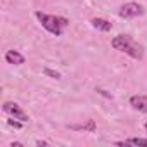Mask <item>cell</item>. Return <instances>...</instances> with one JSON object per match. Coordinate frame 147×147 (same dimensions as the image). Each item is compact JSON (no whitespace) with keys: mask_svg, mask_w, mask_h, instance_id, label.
<instances>
[{"mask_svg":"<svg viewBox=\"0 0 147 147\" xmlns=\"http://www.w3.org/2000/svg\"><path fill=\"white\" fill-rule=\"evenodd\" d=\"M111 45H113V49H116V50H119V52L130 55L131 59L140 61V59L144 57V49H142L130 35H118V36H114L113 42H111Z\"/></svg>","mask_w":147,"mask_h":147,"instance_id":"obj_1","label":"cell"},{"mask_svg":"<svg viewBox=\"0 0 147 147\" xmlns=\"http://www.w3.org/2000/svg\"><path fill=\"white\" fill-rule=\"evenodd\" d=\"M35 16H36V19L40 21V24H42L49 33H52V35H55V36H61L62 31L69 26V21H67L66 18H62V16L45 14V12H40V11H36Z\"/></svg>","mask_w":147,"mask_h":147,"instance_id":"obj_2","label":"cell"},{"mask_svg":"<svg viewBox=\"0 0 147 147\" xmlns=\"http://www.w3.org/2000/svg\"><path fill=\"white\" fill-rule=\"evenodd\" d=\"M119 18H125V19H131V18H138L144 14V7L137 2H128L125 5H121L119 9Z\"/></svg>","mask_w":147,"mask_h":147,"instance_id":"obj_3","label":"cell"},{"mask_svg":"<svg viewBox=\"0 0 147 147\" xmlns=\"http://www.w3.org/2000/svg\"><path fill=\"white\" fill-rule=\"evenodd\" d=\"M2 109H4V113L5 114H9L11 118H14V119H19V121H23V123H26L30 118H28V114L21 109V106H18L16 102H4V106H2Z\"/></svg>","mask_w":147,"mask_h":147,"instance_id":"obj_4","label":"cell"},{"mask_svg":"<svg viewBox=\"0 0 147 147\" xmlns=\"http://www.w3.org/2000/svg\"><path fill=\"white\" fill-rule=\"evenodd\" d=\"M130 104L133 109L140 113H147V95H133L130 99Z\"/></svg>","mask_w":147,"mask_h":147,"instance_id":"obj_5","label":"cell"},{"mask_svg":"<svg viewBox=\"0 0 147 147\" xmlns=\"http://www.w3.org/2000/svg\"><path fill=\"white\" fill-rule=\"evenodd\" d=\"M92 26L95 28V30H99V31H111L113 30V23H109L107 19H102V18H94L92 21Z\"/></svg>","mask_w":147,"mask_h":147,"instance_id":"obj_6","label":"cell"},{"mask_svg":"<svg viewBox=\"0 0 147 147\" xmlns=\"http://www.w3.org/2000/svg\"><path fill=\"white\" fill-rule=\"evenodd\" d=\"M5 61H7L9 64H16V66H19V64L24 62V55L19 54L18 50H7V54H5Z\"/></svg>","mask_w":147,"mask_h":147,"instance_id":"obj_7","label":"cell"},{"mask_svg":"<svg viewBox=\"0 0 147 147\" xmlns=\"http://www.w3.org/2000/svg\"><path fill=\"white\" fill-rule=\"evenodd\" d=\"M118 145H147V138H128L125 142H116Z\"/></svg>","mask_w":147,"mask_h":147,"instance_id":"obj_8","label":"cell"},{"mask_svg":"<svg viewBox=\"0 0 147 147\" xmlns=\"http://www.w3.org/2000/svg\"><path fill=\"white\" fill-rule=\"evenodd\" d=\"M71 128H75V130H87V131H94L95 130V121L94 119H88L85 125L82 126H71Z\"/></svg>","mask_w":147,"mask_h":147,"instance_id":"obj_9","label":"cell"},{"mask_svg":"<svg viewBox=\"0 0 147 147\" xmlns=\"http://www.w3.org/2000/svg\"><path fill=\"white\" fill-rule=\"evenodd\" d=\"M45 75H47V76H52V78H55V80L61 78V73H57V71H54V69H49V67L45 69Z\"/></svg>","mask_w":147,"mask_h":147,"instance_id":"obj_10","label":"cell"},{"mask_svg":"<svg viewBox=\"0 0 147 147\" xmlns=\"http://www.w3.org/2000/svg\"><path fill=\"white\" fill-rule=\"evenodd\" d=\"M7 123H9V126H14V128H21V126H23V125H21L23 121L19 123V121H14V119H9Z\"/></svg>","mask_w":147,"mask_h":147,"instance_id":"obj_11","label":"cell"},{"mask_svg":"<svg viewBox=\"0 0 147 147\" xmlns=\"http://www.w3.org/2000/svg\"><path fill=\"white\" fill-rule=\"evenodd\" d=\"M21 145H23L21 142H12V144H11V147H21Z\"/></svg>","mask_w":147,"mask_h":147,"instance_id":"obj_12","label":"cell"},{"mask_svg":"<svg viewBox=\"0 0 147 147\" xmlns=\"http://www.w3.org/2000/svg\"><path fill=\"white\" fill-rule=\"evenodd\" d=\"M145 131H147V123H145Z\"/></svg>","mask_w":147,"mask_h":147,"instance_id":"obj_13","label":"cell"}]
</instances>
